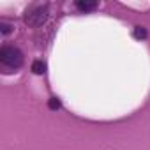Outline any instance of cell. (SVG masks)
<instances>
[{"label":"cell","mask_w":150,"mask_h":150,"mask_svg":"<svg viewBox=\"0 0 150 150\" xmlns=\"http://www.w3.org/2000/svg\"><path fill=\"white\" fill-rule=\"evenodd\" d=\"M0 32L2 34H11L13 32V25H9V23H6V21H0Z\"/></svg>","instance_id":"8992f818"},{"label":"cell","mask_w":150,"mask_h":150,"mask_svg":"<svg viewBox=\"0 0 150 150\" xmlns=\"http://www.w3.org/2000/svg\"><path fill=\"white\" fill-rule=\"evenodd\" d=\"M132 35H134L136 39H146V35H148V34H146V30H145L143 27H136V28H134V32H132Z\"/></svg>","instance_id":"5b68a950"},{"label":"cell","mask_w":150,"mask_h":150,"mask_svg":"<svg viewBox=\"0 0 150 150\" xmlns=\"http://www.w3.org/2000/svg\"><path fill=\"white\" fill-rule=\"evenodd\" d=\"M46 20H48V6H44V4L28 7L25 13V18H23V21L28 27H41L46 23Z\"/></svg>","instance_id":"6da1fadb"},{"label":"cell","mask_w":150,"mask_h":150,"mask_svg":"<svg viewBox=\"0 0 150 150\" xmlns=\"http://www.w3.org/2000/svg\"><path fill=\"white\" fill-rule=\"evenodd\" d=\"M76 7L80 9V11H94L96 7H97V2L96 0H78L76 2Z\"/></svg>","instance_id":"3957f363"},{"label":"cell","mask_w":150,"mask_h":150,"mask_svg":"<svg viewBox=\"0 0 150 150\" xmlns=\"http://www.w3.org/2000/svg\"><path fill=\"white\" fill-rule=\"evenodd\" d=\"M0 62L9 69H18L23 64V53L14 46H4L0 50Z\"/></svg>","instance_id":"7a4b0ae2"},{"label":"cell","mask_w":150,"mask_h":150,"mask_svg":"<svg viewBox=\"0 0 150 150\" xmlns=\"http://www.w3.org/2000/svg\"><path fill=\"white\" fill-rule=\"evenodd\" d=\"M32 72H34V74H44V72H46V64H44L42 60H35V62L32 64Z\"/></svg>","instance_id":"277c9868"},{"label":"cell","mask_w":150,"mask_h":150,"mask_svg":"<svg viewBox=\"0 0 150 150\" xmlns=\"http://www.w3.org/2000/svg\"><path fill=\"white\" fill-rule=\"evenodd\" d=\"M48 106H50V110H53V111H55V110H58V108H60V101H58L57 97H51V99L48 101Z\"/></svg>","instance_id":"52a82bcc"}]
</instances>
